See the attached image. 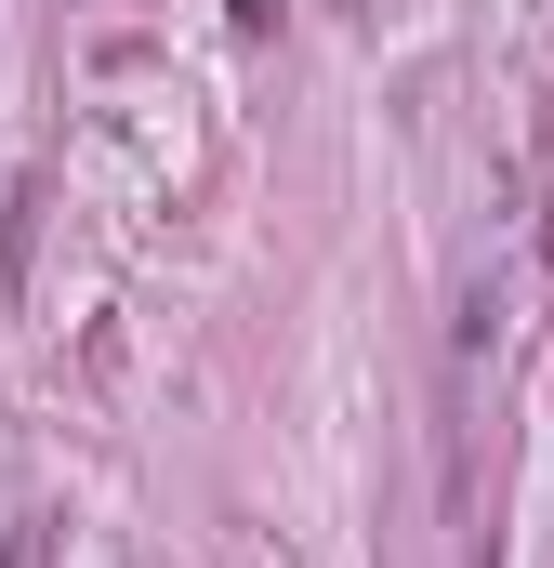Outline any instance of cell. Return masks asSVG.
I'll return each instance as SVG.
<instances>
[{
  "mask_svg": "<svg viewBox=\"0 0 554 568\" xmlns=\"http://www.w3.org/2000/svg\"><path fill=\"white\" fill-rule=\"evenodd\" d=\"M0 568H40V529H0Z\"/></svg>",
  "mask_w": 554,
  "mask_h": 568,
  "instance_id": "1",
  "label": "cell"
}]
</instances>
